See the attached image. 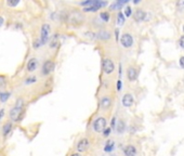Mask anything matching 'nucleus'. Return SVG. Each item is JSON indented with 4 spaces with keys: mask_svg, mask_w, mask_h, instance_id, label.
<instances>
[{
    "mask_svg": "<svg viewBox=\"0 0 184 156\" xmlns=\"http://www.w3.org/2000/svg\"><path fill=\"white\" fill-rule=\"evenodd\" d=\"M114 149H115V142L113 140H107L104 146V152L110 153L112 151H114Z\"/></svg>",
    "mask_w": 184,
    "mask_h": 156,
    "instance_id": "nucleus-16",
    "label": "nucleus"
},
{
    "mask_svg": "<svg viewBox=\"0 0 184 156\" xmlns=\"http://www.w3.org/2000/svg\"><path fill=\"white\" fill-rule=\"evenodd\" d=\"M50 33H51V27L49 24H43L41 26V30H40V38H39V43L40 46H42L45 43H48L50 37Z\"/></svg>",
    "mask_w": 184,
    "mask_h": 156,
    "instance_id": "nucleus-3",
    "label": "nucleus"
},
{
    "mask_svg": "<svg viewBox=\"0 0 184 156\" xmlns=\"http://www.w3.org/2000/svg\"><path fill=\"white\" fill-rule=\"evenodd\" d=\"M179 63H180V66L184 69V55L183 57H180V61H179Z\"/></svg>",
    "mask_w": 184,
    "mask_h": 156,
    "instance_id": "nucleus-31",
    "label": "nucleus"
},
{
    "mask_svg": "<svg viewBox=\"0 0 184 156\" xmlns=\"http://www.w3.org/2000/svg\"><path fill=\"white\" fill-rule=\"evenodd\" d=\"M106 124L107 121L104 117H98L96 121H93L92 124V128L96 132H103V130L106 128Z\"/></svg>",
    "mask_w": 184,
    "mask_h": 156,
    "instance_id": "nucleus-4",
    "label": "nucleus"
},
{
    "mask_svg": "<svg viewBox=\"0 0 184 156\" xmlns=\"http://www.w3.org/2000/svg\"><path fill=\"white\" fill-rule=\"evenodd\" d=\"M124 153L126 156H135L137 155V149H135L134 145L129 144L124 149Z\"/></svg>",
    "mask_w": 184,
    "mask_h": 156,
    "instance_id": "nucleus-13",
    "label": "nucleus"
},
{
    "mask_svg": "<svg viewBox=\"0 0 184 156\" xmlns=\"http://www.w3.org/2000/svg\"><path fill=\"white\" fill-rule=\"evenodd\" d=\"M116 86H117V90H118V91H120L121 88H122V82H121L120 79H119V80L117 82V85Z\"/></svg>",
    "mask_w": 184,
    "mask_h": 156,
    "instance_id": "nucleus-30",
    "label": "nucleus"
},
{
    "mask_svg": "<svg viewBox=\"0 0 184 156\" xmlns=\"http://www.w3.org/2000/svg\"><path fill=\"white\" fill-rule=\"evenodd\" d=\"M11 129H12V123L7 121V123L2 126V135H4V137H7V135L10 133Z\"/></svg>",
    "mask_w": 184,
    "mask_h": 156,
    "instance_id": "nucleus-17",
    "label": "nucleus"
},
{
    "mask_svg": "<svg viewBox=\"0 0 184 156\" xmlns=\"http://www.w3.org/2000/svg\"><path fill=\"white\" fill-rule=\"evenodd\" d=\"M23 108H24V101H23V99H18L16 101V105L10 111L11 121H20V115L23 113Z\"/></svg>",
    "mask_w": 184,
    "mask_h": 156,
    "instance_id": "nucleus-2",
    "label": "nucleus"
},
{
    "mask_svg": "<svg viewBox=\"0 0 184 156\" xmlns=\"http://www.w3.org/2000/svg\"><path fill=\"white\" fill-rule=\"evenodd\" d=\"M7 4H8V6H11V7H14V6H16V4H20V1H18V0H16V1H8Z\"/></svg>",
    "mask_w": 184,
    "mask_h": 156,
    "instance_id": "nucleus-27",
    "label": "nucleus"
},
{
    "mask_svg": "<svg viewBox=\"0 0 184 156\" xmlns=\"http://www.w3.org/2000/svg\"><path fill=\"white\" fill-rule=\"evenodd\" d=\"M116 130L118 133H122L126 130V124H125V121L122 119H119V121H117Z\"/></svg>",
    "mask_w": 184,
    "mask_h": 156,
    "instance_id": "nucleus-18",
    "label": "nucleus"
},
{
    "mask_svg": "<svg viewBox=\"0 0 184 156\" xmlns=\"http://www.w3.org/2000/svg\"><path fill=\"white\" fill-rule=\"evenodd\" d=\"M115 34H116V39L118 40V29H116V30H115Z\"/></svg>",
    "mask_w": 184,
    "mask_h": 156,
    "instance_id": "nucleus-35",
    "label": "nucleus"
},
{
    "mask_svg": "<svg viewBox=\"0 0 184 156\" xmlns=\"http://www.w3.org/2000/svg\"><path fill=\"white\" fill-rule=\"evenodd\" d=\"M9 96H10V93L1 92L0 93V101H1V102H6V101L9 99Z\"/></svg>",
    "mask_w": 184,
    "mask_h": 156,
    "instance_id": "nucleus-22",
    "label": "nucleus"
},
{
    "mask_svg": "<svg viewBox=\"0 0 184 156\" xmlns=\"http://www.w3.org/2000/svg\"><path fill=\"white\" fill-rule=\"evenodd\" d=\"M128 1H116L110 6V10H119L124 4H127Z\"/></svg>",
    "mask_w": 184,
    "mask_h": 156,
    "instance_id": "nucleus-19",
    "label": "nucleus"
},
{
    "mask_svg": "<svg viewBox=\"0 0 184 156\" xmlns=\"http://www.w3.org/2000/svg\"><path fill=\"white\" fill-rule=\"evenodd\" d=\"M100 18L102 20L103 22H108L110 20V12H107V11H103L100 13Z\"/></svg>",
    "mask_w": 184,
    "mask_h": 156,
    "instance_id": "nucleus-20",
    "label": "nucleus"
},
{
    "mask_svg": "<svg viewBox=\"0 0 184 156\" xmlns=\"http://www.w3.org/2000/svg\"><path fill=\"white\" fill-rule=\"evenodd\" d=\"M179 45H180V47L182 49H184V35L181 36L180 40H179Z\"/></svg>",
    "mask_w": 184,
    "mask_h": 156,
    "instance_id": "nucleus-29",
    "label": "nucleus"
},
{
    "mask_svg": "<svg viewBox=\"0 0 184 156\" xmlns=\"http://www.w3.org/2000/svg\"><path fill=\"white\" fill-rule=\"evenodd\" d=\"M145 18H146V13L143 10H141V9H138V10L134 12V14H133V18H134L135 22L144 21Z\"/></svg>",
    "mask_w": 184,
    "mask_h": 156,
    "instance_id": "nucleus-12",
    "label": "nucleus"
},
{
    "mask_svg": "<svg viewBox=\"0 0 184 156\" xmlns=\"http://www.w3.org/2000/svg\"><path fill=\"white\" fill-rule=\"evenodd\" d=\"M37 82V78L35 77V76H32V77H28L26 80H25V82L26 84H34V82Z\"/></svg>",
    "mask_w": 184,
    "mask_h": 156,
    "instance_id": "nucleus-24",
    "label": "nucleus"
},
{
    "mask_svg": "<svg viewBox=\"0 0 184 156\" xmlns=\"http://www.w3.org/2000/svg\"><path fill=\"white\" fill-rule=\"evenodd\" d=\"M122 105L125 107H131L133 105V102H134V99H133V96L131 93H126L124 96H122Z\"/></svg>",
    "mask_w": 184,
    "mask_h": 156,
    "instance_id": "nucleus-9",
    "label": "nucleus"
},
{
    "mask_svg": "<svg viewBox=\"0 0 184 156\" xmlns=\"http://www.w3.org/2000/svg\"><path fill=\"white\" fill-rule=\"evenodd\" d=\"M54 67H55V64H54L53 61L48 60L46 61L42 65V75H49L51 74L52 72L54 71Z\"/></svg>",
    "mask_w": 184,
    "mask_h": 156,
    "instance_id": "nucleus-8",
    "label": "nucleus"
},
{
    "mask_svg": "<svg viewBox=\"0 0 184 156\" xmlns=\"http://www.w3.org/2000/svg\"><path fill=\"white\" fill-rule=\"evenodd\" d=\"M125 20H126V18H125L124 13L122 12H118V14H117V24L119 25V26L124 25Z\"/></svg>",
    "mask_w": 184,
    "mask_h": 156,
    "instance_id": "nucleus-21",
    "label": "nucleus"
},
{
    "mask_svg": "<svg viewBox=\"0 0 184 156\" xmlns=\"http://www.w3.org/2000/svg\"><path fill=\"white\" fill-rule=\"evenodd\" d=\"M110 132H112V129H110V128H105V129L103 130L102 133H103V135H104V137H108Z\"/></svg>",
    "mask_w": 184,
    "mask_h": 156,
    "instance_id": "nucleus-26",
    "label": "nucleus"
},
{
    "mask_svg": "<svg viewBox=\"0 0 184 156\" xmlns=\"http://www.w3.org/2000/svg\"><path fill=\"white\" fill-rule=\"evenodd\" d=\"M71 156H80V154H79V153H74V154H71Z\"/></svg>",
    "mask_w": 184,
    "mask_h": 156,
    "instance_id": "nucleus-36",
    "label": "nucleus"
},
{
    "mask_svg": "<svg viewBox=\"0 0 184 156\" xmlns=\"http://www.w3.org/2000/svg\"><path fill=\"white\" fill-rule=\"evenodd\" d=\"M36 68H37V59L32 57V59L28 61V63H27V71L33 73V72L36 71Z\"/></svg>",
    "mask_w": 184,
    "mask_h": 156,
    "instance_id": "nucleus-14",
    "label": "nucleus"
},
{
    "mask_svg": "<svg viewBox=\"0 0 184 156\" xmlns=\"http://www.w3.org/2000/svg\"><path fill=\"white\" fill-rule=\"evenodd\" d=\"M89 146H90V141L87 138H82L81 140L78 141L76 149H77L78 153H84L89 149Z\"/></svg>",
    "mask_w": 184,
    "mask_h": 156,
    "instance_id": "nucleus-7",
    "label": "nucleus"
},
{
    "mask_svg": "<svg viewBox=\"0 0 184 156\" xmlns=\"http://www.w3.org/2000/svg\"><path fill=\"white\" fill-rule=\"evenodd\" d=\"M127 77L130 82H134L135 79L138 78V71H137V68L133 67V66H130V67L128 68Z\"/></svg>",
    "mask_w": 184,
    "mask_h": 156,
    "instance_id": "nucleus-11",
    "label": "nucleus"
},
{
    "mask_svg": "<svg viewBox=\"0 0 184 156\" xmlns=\"http://www.w3.org/2000/svg\"><path fill=\"white\" fill-rule=\"evenodd\" d=\"M183 32H184V26H183Z\"/></svg>",
    "mask_w": 184,
    "mask_h": 156,
    "instance_id": "nucleus-37",
    "label": "nucleus"
},
{
    "mask_svg": "<svg viewBox=\"0 0 184 156\" xmlns=\"http://www.w3.org/2000/svg\"><path fill=\"white\" fill-rule=\"evenodd\" d=\"M66 20L71 26L74 27H79L84 24L85 22V16L79 12V11H73L71 13L66 15Z\"/></svg>",
    "mask_w": 184,
    "mask_h": 156,
    "instance_id": "nucleus-1",
    "label": "nucleus"
},
{
    "mask_svg": "<svg viewBox=\"0 0 184 156\" xmlns=\"http://www.w3.org/2000/svg\"><path fill=\"white\" fill-rule=\"evenodd\" d=\"M102 67H103V72L105 74L110 75L112 73H114L115 71V64L110 59H104L102 63Z\"/></svg>",
    "mask_w": 184,
    "mask_h": 156,
    "instance_id": "nucleus-5",
    "label": "nucleus"
},
{
    "mask_svg": "<svg viewBox=\"0 0 184 156\" xmlns=\"http://www.w3.org/2000/svg\"><path fill=\"white\" fill-rule=\"evenodd\" d=\"M131 14H132V10H131V8L130 7H127L126 9H125L124 15H125V16H127V18H129Z\"/></svg>",
    "mask_w": 184,
    "mask_h": 156,
    "instance_id": "nucleus-25",
    "label": "nucleus"
},
{
    "mask_svg": "<svg viewBox=\"0 0 184 156\" xmlns=\"http://www.w3.org/2000/svg\"><path fill=\"white\" fill-rule=\"evenodd\" d=\"M120 43L125 48H130L133 46V37L129 33H125L120 37Z\"/></svg>",
    "mask_w": 184,
    "mask_h": 156,
    "instance_id": "nucleus-6",
    "label": "nucleus"
},
{
    "mask_svg": "<svg viewBox=\"0 0 184 156\" xmlns=\"http://www.w3.org/2000/svg\"><path fill=\"white\" fill-rule=\"evenodd\" d=\"M112 128H115V125H116V118H115V117H113V118H112Z\"/></svg>",
    "mask_w": 184,
    "mask_h": 156,
    "instance_id": "nucleus-32",
    "label": "nucleus"
},
{
    "mask_svg": "<svg viewBox=\"0 0 184 156\" xmlns=\"http://www.w3.org/2000/svg\"><path fill=\"white\" fill-rule=\"evenodd\" d=\"M4 18L2 16H0V27L4 25Z\"/></svg>",
    "mask_w": 184,
    "mask_h": 156,
    "instance_id": "nucleus-33",
    "label": "nucleus"
},
{
    "mask_svg": "<svg viewBox=\"0 0 184 156\" xmlns=\"http://www.w3.org/2000/svg\"><path fill=\"white\" fill-rule=\"evenodd\" d=\"M98 37H99L101 40L103 41H105V40H108L110 38V33L108 30H105V29H103V30H100L98 33Z\"/></svg>",
    "mask_w": 184,
    "mask_h": 156,
    "instance_id": "nucleus-15",
    "label": "nucleus"
},
{
    "mask_svg": "<svg viewBox=\"0 0 184 156\" xmlns=\"http://www.w3.org/2000/svg\"><path fill=\"white\" fill-rule=\"evenodd\" d=\"M100 106L103 110H108L110 106H112V100H110V96H103L101 101H100Z\"/></svg>",
    "mask_w": 184,
    "mask_h": 156,
    "instance_id": "nucleus-10",
    "label": "nucleus"
},
{
    "mask_svg": "<svg viewBox=\"0 0 184 156\" xmlns=\"http://www.w3.org/2000/svg\"><path fill=\"white\" fill-rule=\"evenodd\" d=\"M177 7L178 9H180V10H184V1H179L177 4Z\"/></svg>",
    "mask_w": 184,
    "mask_h": 156,
    "instance_id": "nucleus-28",
    "label": "nucleus"
},
{
    "mask_svg": "<svg viewBox=\"0 0 184 156\" xmlns=\"http://www.w3.org/2000/svg\"><path fill=\"white\" fill-rule=\"evenodd\" d=\"M59 45V34L54 36V38L52 39V41H51V47H57Z\"/></svg>",
    "mask_w": 184,
    "mask_h": 156,
    "instance_id": "nucleus-23",
    "label": "nucleus"
},
{
    "mask_svg": "<svg viewBox=\"0 0 184 156\" xmlns=\"http://www.w3.org/2000/svg\"><path fill=\"white\" fill-rule=\"evenodd\" d=\"M4 110H0V119L4 116Z\"/></svg>",
    "mask_w": 184,
    "mask_h": 156,
    "instance_id": "nucleus-34",
    "label": "nucleus"
}]
</instances>
